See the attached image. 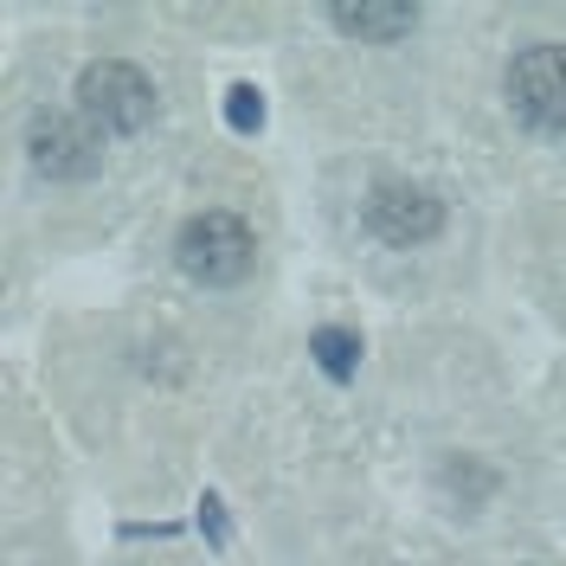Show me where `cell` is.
<instances>
[{
    "mask_svg": "<svg viewBox=\"0 0 566 566\" xmlns=\"http://www.w3.org/2000/svg\"><path fill=\"white\" fill-rule=\"evenodd\" d=\"M251 258H258V245H251V226L239 212H193L175 239V264L207 290L239 283L251 271Z\"/></svg>",
    "mask_w": 566,
    "mask_h": 566,
    "instance_id": "6da1fadb",
    "label": "cell"
},
{
    "mask_svg": "<svg viewBox=\"0 0 566 566\" xmlns=\"http://www.w3.org/2000/svg\"><path fill=\"white\" fill-rule=\"evenodd\" d=\"M77 109L109 136H136L155 116V84L123 59H97V65L77 71Z\"/></svg>",
    "mask_w": 566,
    "mask_h": 566,
    "instance_id": "7a4b0ae2",
    "label": "cell"
},
{
    "mask_svg": "<svg viewBox=\"0 0 566 566\" xmlns=\"http://www.w3.org/2000/svg\"><path fill=\"white\" fill-rule=\"evenodd\" d=\"M509 104L541 136H566V45H528L509 59Z\"/></svg>",
    "mask_w": 566,
    "mask_h": 566,
    "instance_id": "3957f363",
    "label": "cell"
},
{
    "mask_svg": "<svg viewBox=\"0 0 566 566\" xmlns=\"http://www.w3.org/2000/svg\"><path fill=\"white\" fill-rule=\"evenodd\" d=\"M367 232L380 245L412 251L444 232V200L431 187H419V180H374V193H367Z\"/></svg>",
    "mask_w": 566,
    "mask_h": 566,
    "instance_id": "277c9868",
    "label": "cell"
},
{
    "mask_svg": "<svg viewBox=\"0 0 566 566\" xmlns=\"http://www.w3.org/2000/svg\"><path fill=\"white\" fill-rule=\"evenodd\" d=\"M27 155H33V168L45 180H91L97 175V161H104V148H97V136H91V123L59 116V109L33 116V129H27Z\"/></svg>",
    "mask_w": 566,
    "mask_h": 566,
    "instance_id": "5b68a950",
    "label": "cell"
},
{
    "mask_svg": "<svg viewBox=\"0 0 566 566\" xmlns=\"http://www.w3.org/2000/svg\"><path fill=\"white\" fill-rule=\"evenodd\" d=\"M328 27L348 39H367V45H392V39H406L419 27V7H406V0H342V7H328Z\"/></svg>",
    "mask_w": 566,
    "mask_h": 566,
    "instance_id": "8992f818",
    "label": "cell"
},
{
    "mask_svg": "<svg viewBox=\"0 0 566 566\" xmlns=\"http://www.w3.org/2000/svg\"><path fill=\"white\" fill-rule=\"evenodd\" d=\"M310 354H316V367L328 380H354V367H360V342H354L348 328H316Z\"/></svg>",
    "mask_w": 566,
    "mask_h": 566,
    "instance_id": "52a82bcc",
    "label": "cell"
},
{
    "mask_svg": "<svg viewBox=\"0 0 566 566\" xmlns=\"http://www.w3.org/2000/svg\"><path fill=\"white\" fill-rule=\"evenodd\" d=\"M226 123H232V129H264V97H258V91H251V84H232V91H226Z\"/></svg>",
    "mask_w": 566,
    "mask_h": 566,
    "instance_id": "ba28073f",
    "label": "cell"
},
{
    "mask_svg": "<svg viewBox=\"0 0 566 566\" xmlns=\"http://www.w3.org/2000/svg\"><path fill=\"white\" fill-rule=\"evenodd\" d=\"M200 522H207L212 541H226V515H219V495H207V502H200Z\"/></svg>",
    "mask_w": 566,
    "mask_h": 566,
    "instance_id": "9c48e42d",
    "label": "cell"
}]
</instances>
